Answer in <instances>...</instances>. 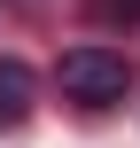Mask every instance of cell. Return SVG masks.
Segmentation results:
<instances>
[{"mask_svg":"<svg viewBox=\"0 0 140 148\" xmlns=\"http://www.w3.org/2000/svg\"><path fill=\"white\" fill-rule=\"evenodd\" d=\"M55 78H62V94L86 101V109H117V101L132 94V62H125L117 47H70Z\"/></svg>","mask_w":140,"mask_h":148,"instance_id":"6da1fadb","label":"cell"},{"mask_svg":"<svg viewBox=\"0 0 140 148\" xmlns=\"http://www.w3.org/2000/svg\"><path fill=\"white\" fill-rule=\"evenodd\" d=\"M31 94H39V78H31L16 55H0V125H23V117H31Z\"/></svg>","mask_w":140,"mask_h":148,"instance_id":"7a4b0ae2","label":"cell"}]
</instances>
